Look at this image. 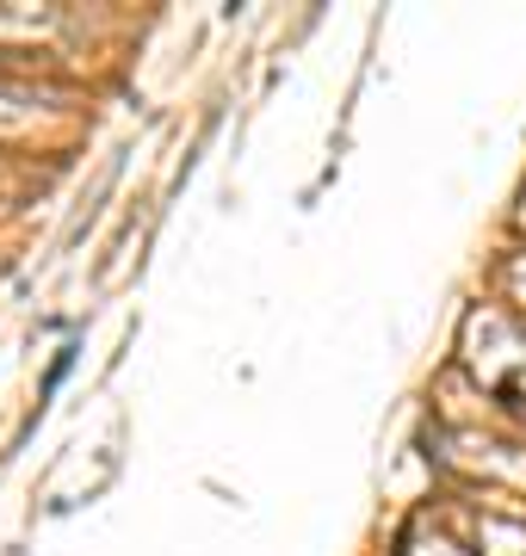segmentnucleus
<instances>
[{
    "label": "nucleus",
    "instance_id": "nucleus-1",
    "mask_svg": "<svg viewBox=\"0 0 526 556\" xmlns=\"http://www.w3.org/2000/svg\"><path fill=\"white\" fill-rule=\"evenodd\" d=\"M68 365H75V346H62V353H57V365H50V378H43V396H50V390H57V383L68 378Z\"/></svg>",
    "mask_w": 526,
    "mask_h": 556
}]
</instances>
